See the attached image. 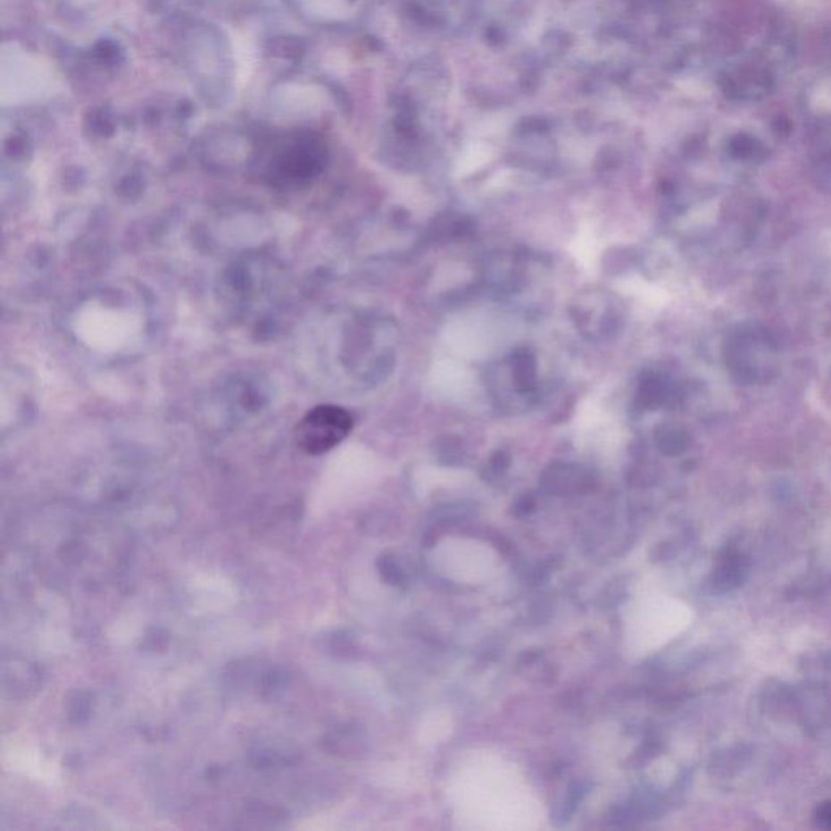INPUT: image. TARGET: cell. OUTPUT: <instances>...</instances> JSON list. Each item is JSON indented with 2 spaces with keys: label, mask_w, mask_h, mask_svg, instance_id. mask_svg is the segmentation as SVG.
Segmentation results:
<instances>
[{
  "label": "cell",
  "mask_w": 831,
  "mask_h": 831,
  "mask_svg": "<svg viewBox=\"0 0 831 831\" xmlns=\"http://www.w3.org/2000/svg\"><path fill=\"white\" fill-rule=\"evenodd\" d=\"M353 430V418L346 410L333 404L317 406L299 420L295 442L309 455H322L340 445Z\"/></svg>",
  "instance_id": "obj_1"
}]
</instances>
